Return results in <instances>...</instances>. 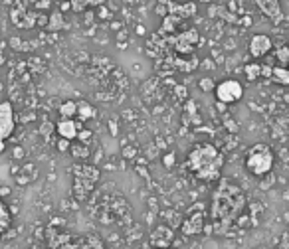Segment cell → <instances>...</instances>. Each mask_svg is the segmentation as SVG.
<instances>
[{
	"label": "cell",
	"mask_w": 289,
	"mask_h": 249,
	"mask_svg": "<svg viewBox=\"0 0 289 249\" xmlns=\"http://www.w3.org/2000/svg\"><path fill=\"white\" fill-rule=\"evenodd\" d=\"M244 208H246V194L242 192L240 186L228 180L220 182L210 202V216H212L214 231L224 233L236 222V218L240 216Z\"/></svg>",
	"instance_id": "6da1fadb"
},
{
	"label": "cell",
	"mask_w": 289,
	"mask_h": 249,
	"mask_svg": "<svg viewBox=\"0 0 289 249\" xmlns=\"http://www.w3.org/2000/svg\"><path fill=\"white\" fill-rule=\"evenodd\" d=\"M222 166H224V157L210 142L196 144L190 151L188 159H186V168L202 182L218 180L220 172H222Z\"/></svg>",
	"instance_id": "7a4b0ae2"
},
{
	"label": "cell",
	"mask_w": 289,
	"mask_h": 249,
	"mask_svg": "<svg viewBox=\"0 0 289 249\" xmlns=\"http://www.w3.org/2000/svg\"><path fill=\"white\" fill-rule=\"evenodd\" d=\"M246 168L254 174V176H265L271 172L273 168V153L271 148L260 142V144H254L248 155H246Z\"/></svg>",
	"instance_id": "3957f363"
},
{
	"label": "cell",
	"mask_w": 289,
	"mask_h": 249,
	"mask_svg": "<svg viewBox=\"0 0 289 249\" xmlns=\"http://www.w3.org/2000/svg\"><path fill=\"white\" fill-rule=\"evenodd\" d=\"M99 180V170L91 164H77L73 168V196L85 200V196L95 188Z\"/></svg>",
	"instance_id": "277c9868"
},
{
	"label": "cell",
	"mask_w": 289,
	"mask_h": 249,
	"mask_svg": "<svg viewBox=\"0 0 289 249\" xmlns=\"http://www.w3.org/2000/svg\"><path fill=\"white\" fill-rule=\"evenodd\" d=\"M16 129V117H14V107L8 101L0 103V153L6 146V140L12 136Z\"/></svg>",
	"instance_id": "5b68a950"
},
{
	"label": "cell",
	"mask_w": 289,
	"mask_h": 249,
	"mask_svg": "<svg viewBox=\"0 0 289 249\" xmlns=\"http://www.w3.org/2000/svg\"><path fill=\"white\" fill-rule=\"evenodd\" d=\"M214 91H216L218 101L226 103V105L236 103V101H240L242 97H244V87H242L240 81H236V79H226V81L218 83Z\"/></svg>",
	"instance_id": "8992f818"
},
{
	"label": "cell",
	"mask_w": 289,
	"mask_h": 249,
	"mask_svg": "<svg viewBox=\"0 0 289 249\" xmlns=\"http://www.w3.org/2000/svg\"><path fill=\"white\" fill-rule=\"evenodd\" d=\"M254 2L260 8V12L273 24H279L283 20V10H281L279 0H254Z\"/></svg>",
	"instance_id": "52a82bcc"
},
{
	"label": "cell",
	"mask_w": 289,
	"mask_h": 249,
	"mask_svg": "<svg viewBox=\"0 0 289 249\" xmlns=\"http://www.w3.org/2000/svg\"><path fill=\"white\" fill-rule=\"evenodd\" d=\"M202 229H204V214L200 212V206H198V208H192L190 216L182 222L180 231H182L184 235H196V233H200Z\"/></svg>",
	"instance_id": "ba28073f"
},
{
	"label": "cell",
	"mask_w": 289,
	"mask_h": 249,
	"mask_svg": "<svg viewBox=\"0 0 289 249\" xmlns=\"http://www.w3.org/2000/svg\"><path fill=\"white\" fill-rule=\"evenodd\" d=\"M172 237H174V233H172V229H170L169 226H157L151 231L149 241H151L153 247L167 249L170 243H172Z\"/></svg>",
	"instance_id": "9c48e42d"
},
{
	"label": "cell",
	"mask_w": 289,
	"mask_h": 249,
	"mask_svg": "<svg viewBox=\"0 0 289 249\" xmlns=\"http://www.w3.org/2000/svg\"><path fill=\"white\" fill-rule=\"evenodd\" d=\"M60 249H105V243L97 235H85V237H72Z\"/></svg>",
	"instance_id": "30bf717a"
},
{
	"label": "cell",
	"mask_w": 289,
	"mask_h": 249,
	"mask_svg": "<svg viewBox=\"0 0 289 249\" xmlns=\"http://www.w3.org/2000/svg\"><path fill=\"white\" fill-rule=\"evenodd\" d=\"M271 40H269V36H265V34H256L252 40H250V54H252V58H264L267 56L269 52H271Z\"/></svg>",
	"instance_id": "8fae6325"
},
{
	"label": "cell",
	"mask_w": 289,
	"mask_h": 249,
	"mask_svg": "<svg viewBox=\"0 0 289 249\" xmlns=\"http://www.w3.org/2000/svg\"><path fill=\"white\" fill-rule=\"evenodd\" d=\"M196 44H198V32L196 30H186L180 36H176V40H174V47L180 54H192Z\"/></svg>",
	"instance_id": "7c38bea8"
},
{
	"label": "cell",
	"mask_w": 289,
	"mask_h": 249,
	"mask_svg": "<svg viewBox=\"0 0 289 249\" xmlns=\"http://www.w3.org/2000/svg\"><path fill=\"white\" fill-rule=\"evenodd\" d=\"M79 129H81V125H79L77 121H73V119H62V121L56 125L58 135L62 136V138H66V140H70V142H72L73 138H77Z\"/></svg>",
	"instance_id": "4fadbf2b"
},
{
	"label": "cell",
	"mask_w": 289,
	"mask_h": 249,
	"mask_svg": "<svg viewBox=\"0 0 289 249\" xmlns=\"http://www.w3.org/2000/svg\"><path fill=\"white\" fill-rule=\"evenodd\" d=\"M46 239H48L50 249H60L64 243H68V241L72 239V235L66 233V231H58L56 226L52 224V226H48V229H46Z\"/></svg>",
	"instance_id": "5bb4252c"
},
{
	"label": "cell",
	"mask_w": 289,
	"mask_h": 249,
	"mask_svg": "<svg viewBox=\"0 0 289 249\" xmlns=\"http://www.w3.org/2000/svg\"><path fill=\"white\" fill-rule=\"evenodd\" d=\"M178 22H182V18H178V16H174V14H167L163 24H161V30H159V32H161V34H172V32L176 30Z\"/></svg>",
	"instance_id": "9a60e30c"
},
{
	"label": "cell",
	"mask_w": 289,
	"mask_h": 249,
	"mask_svg": "<svg viewBox=\"0 0 289 249\" xmlns=\"http://www.w3.org/2000/svg\"><path fill=\"white\" fill-rule=\"evenodd\" d=\"M75 117H79V121H89V119L95 117V109H93V105H89V103H85V101H79V103H77V115H75Z\"/></svg>",
	"instance_id": "2e32d148"
},
{
	"label": "cell",
	"mask_w": 289,
	"mask_h": 249,
	"mask_svg": "<svg viewBox=\"0 0 289 249\" xmlns=\"http://www.w3.org/2000/svg\"><path fill=\"white\" fill-rule=\"evenodd\" d=\"M271 79L279 85H289V69L279 66V68H273V73H271Z\"/></svg>",
	"instance_id": "e0dca14e"
},
{
	"label": "cell",
	"mask_w": 289,
	"mask_h": 249,
	"mask_svg": "<svg viewBox=\"0 0 289 249\" xmlns=\"http://www.w3.org/2000/svg\"><path fill=\"white\" fill-rule=\"evenodd\" d=\"M60 115L62 119H73L77 115V103L75 101H66L60 105Z\"/></svg>",
	"instance_id": "ac0fdd59"
},
{
	"label": "cell",
	"mask_w": 289,
	"mask_h": 249,
	"mask_svg": "<svg viewBox=\"0 0 289 249\" xmlns=\"http://www.w3.org/2000/svg\"><path fill=\"white\" fill-rule=\"evenodd\" d=\"M244 73L250 81H256L258 77H262V64H246L244 66Z\"/></svg>",
	"instance_id": "d6986e66"
},
{
	"label": "cell",
	"mask_w": 289,
	"mask_h": 249,
	"mask_svg": "<svg viewBox=\"0 0 289 249\" xmlns=\"http://www.w3.org/2000/svg\"><path fill=\"white\" fill-rule=\"evenodd\" d=\"M70 151H72V155L75 159H87V157H89V148H87V144H83V142L72 144Z\"/></svg>",
	"instance_id": "ffe728a7"
},
{
	"label": "cell",
	"mask_w": 289,
	"mask_h": 249,
	"mask_svg": "<svg viewBox=\"0 0 289 249\" xmlns=\"http://www.w3.org/2000/svg\"><path fill=\"white\" fill-rule=\"evenodd\" d=\"M48 28H50V30H62V28H66V24H64V16H62V12H54V14L50 16Z\"/></svg>",
	"instance_id": "44dd1931"
},
{
	"label": "cell",
	"mask_w": 289,
	"mask_h": 249,
	"mask_svg": "<svg viewBox=\"0 0 289 249\" xmlns=\"http://www.w3.org/2000/svg\"><path fill=\"white\" fill-rule=\"evenodd\" d=\"M72 10L73 12H83L85 8L93 6V4H99V0H72Z\"/></svg>",
	"instance_id": "7402d4cb"
},
{
	"label": "cell",
	"mask_w": 289,
	"mask_h": 249,
	"mask_svg": "<svg viewBox=\"0 0 289 249\" xmlns=\"http://www.w3.org/2000/svg\"><path fill=\"white\" fill-rule=\"evenodd\" d=\"M275 58H277V62H279L281 66H287L289 64V45L277 47V49H275Z\"/></svg>",
	"instance_id": "603a6c76"
},
{
	"label": "cell",
	"mask_w": 289,
	"mask_h": 249,
	"mask_svg": "<svg viewBox=\"0 0 289 249\" xmlns=\"http://www.w3.org/2000/svg\"><path fill=\"white\" fill-rule=\"evenodd\" d=\"M200 89L212 91V89H216V85H214V81H212L210 77H202V79H200Z\"/></svg>",
	"instance_id": "cb8c5ba5"
},
{
	"label": "cell",
	"mask_w": 289,
	"mask_h": 249,
	"mask_svg": "<svg viewBox=\"0 0 289 249\" xmlns=\"http://www.w3.org/2000/svg\"><path fill=\"white\" fill-rule=\"evenodd\" d=\"M52 131H54V125H52V123H44V125L40 127V133H42L44 136H48Z\"/></svg>",
	"instance_id": "d4e9b609"
},
{
	"label": "cell",
	"mask_w": 289,
	"mask_h": 249,
	"mask_svg": "<svg viewBox=\"0 0 289 249\" xmlns=\"http://www.w3.org/2000/svg\"><path fill=\"white\" fill-rule=\"evenodd\" d=\"M89 136H91V133H89L87 129H85V131H79V133H77V138H79V140H81L83 144H85V140H89Z\"/></svg>",
	"instance_id": "484cf974"
},
{
	"label": "cell",
	"mask_w": 289,
	"mask_h": 249,
	"mask_svg": "<svg viewBox=\"0 0 289 249\" xmlns=\"http://www.w3.org/2000/svg\"><path fill=\"white\" fill-rule=\"evenodd\" d=\"M271 73H273L271 66H262V77H271Z\"/></svg>",
	"instance_id": "4316f807"
},
{
	"label": "cell",
	"mask_w": 289,
	"mask_h": 249,
	"mask_svg": "<svg viewBox=\"0 0 289 249\" xmlns=\"http://www.w3.org/2000/svg\"><path fill=\"white\" fill-rule=\"evenodd\" d=\"M58 148H60V151H68V148H70V140H66V138H60V142H58Z\"/></svg>",
	"instance_id": "83f0119b"
},
{
	"label": "cell",
	"mask_w": 289,
	"mask_h": 249,
	"mask_svg": "<svg viewBox=\"0 0 289 249\" xmlns=\"http://www.w3.org/2000/svg\"><path fill=\"white\" fill-rule=\"evenodd\" d=\"M165 164H167V166H172V164H174V155H172V153H170V155H167V157H165Z\"/></svg>",
	"instance_id": "f1b7e54d"
},
{
	"label": "cell",
	"mask_w": 289,
	"mask_h": 249,
	"mask_svg": "<svg viewBox=\"0 0 289 249\" xmlns=\"http://www.w3.org/2000/svg\"><path fill=\"white\" fill-rule=\"evenodd\" d=\"M8 227H10V224H4V222H0V235H2V233H4Z\"/></svg>",
	"instance_id": "f546056e"
},
{
	"label": "cell",
	"mask_w": 289,
	"mask_h": 249,
	"mask_svg": "<svg viewBox=\"0 0 289 249\" xmlns=\"http://www.w3.org/2000/svg\"><path fill=\"white\" fill-rule=\"evenodd\" d=\"M198 2H204V4H208V2H212V0H198Z\"/></svg>",
	"instance_id": "4dcf8cb0"
},
{
	"label": "cell",
	"mask_w": 289,
	"mask_h": 249,
	"mask_svg": "<svg viewBox=\"0 0 289 249\" xmlns=\"http://www.w3.org/2000/svg\"><path fill=\"white\" fill-rule=\"evenodd\" d=\"M287 66H289V64H287ZM287 69H289V68H287Z\"/></svg>",
	"instance_id": "1f68e13d"
},
{
	"label": "cell",
	"mask_w": 289,
	"mask_h": 249,
	"mask_svg": "<svg viewBox=\"0 0 289 249\" xmlns=\"http://www.w3.org/2000/svg\"><path fill=\"white\" fill-rule=\"evenodd\" d=\"M167 249H170V247H167Z\"/></svg>",
	"instance_id": "d6a6232c"
}]
</instances>
